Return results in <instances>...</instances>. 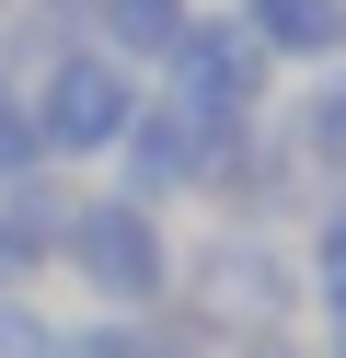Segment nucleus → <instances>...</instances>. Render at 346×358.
<instances>
[{"mask_svg":"<svg viewBox=\"0 0 346 358\" xmlns=\"http://www.w3.org/2000/svg\"><path fill=\"white\" fill-rule=\"evenodd\" d=\"M312 162H300V139L289 127H231L219 139V162H208V185H196V208L208 220H231V231H300V220H312Z\"/></svg>","mask_w":346,"mask_h":358,"instance_id":"nucleus-5","label":"nucleus"},{"mask_svg":"<svg viewBox=\"0 0 346 358\" xmlns=\"http://www.w3.org/2000/svg\"><path fill=\"white\" fill-rule=\"evenodd\" d=\"M0 358H58V312L46 301H0Z\"/></svg>","mask_w":346,"mask_h":358,"instance_id":"nucleus-14","label":"nucleus"},{"mask_svg":"<svg viewBox=\"0 0 346 358\" xmlns=\"http://www.w3.org/2000/svg\"><path fill=\"white\" fill-rule=\"evenodd\" d=\"M231 24H243L289 81H312V70L346 58V0H231Z\"/></svg>","mask_w":346,"mask_h":358,"instance_id":"nucleus-8","label":"nucleus"},{"mask_svg":"<svg viewBox=\"0 0 346 358\" xmlns=\"http://www.w3.org/2000/svg\"><path fill=\"white\" fill-rule=\"evenodd\" d=\"M23 93H35V139H46V162H58V173H104L150 81H138L127 58H104L92 35H69V47L46 58V70L23 81Z\"/></svg>","mask_w":346,"mask_h":358,"instance_id":"nucleus-3","label":"nucleus"},{"mask_svg":"<svg viewBox=\"0 0 346 358\" xmlns=\"http://www.w3.org/2000/svg\"><path fill=\"white\" fill-rule=\"evenodd\" d=\"M173 301L196 312L208 335H277L312 312V289H300V231H231V220H208L196 243L173 255Z\"/></svg>","mask_w":346,"mask_h":358,"instance_id":"nucleus-1","label":"nucleus"},{"mask_svg":"<svg viewBox=\"0 0 346 358\" xmlns=\"http://www.w3.org/2000/svg\"><path fill=\"white\" fill-rule=\"evenodd\" d=\"M150 81L185 104V116H208L219 139H231V127H266V116H277V93H289V70H277V58L254 47L231 12H196V24L173 35V58H161Z\"/></svg>","mask_w":346,"mask_h":358,"instance_id":"nucleus-4","label":"nucleus"},{"mask_svg":"<svg viewBox=\"0 0 346 358\" xmlns=\"http://www.w3.org/2000/svg\"><path fill=\"white\" fill-rule=\"evenodd\" d=\"M300 289H312L323 324H346V185H323L300 220Z\"/></svg>","mask_w":346,"mask_h":358,"instance_id":"nucleus-11","label":"nucleus"},{"mask_svg":"<svg viewBox=\"0 0 346 358\" xmlns=\"http://www.w3.org/2000/svg\"><path fill=\"white\" fill-rule=\"evenodd\" d=\"M23 173H46V139H35V93H23V70H0V185H23Z\"/></svg>","mask_w":346,"mask_h":358,"instance_id":"nucleus-13","label":"nucleus"},{"mask_svg":"<svg viewBox=\"0 0 346 358\" xmlns=\"http://www.w3.org/2000/svg\"><path fill=\"white\" fill-rule=\"evenodd\" d=\"M0 12H12V0H0Z\"/></svg>","mask_w":346,"mask_h":358,"instance_id":"nucleus-18","label":"nucleus"},{"mask_svg":"<svg viewBox=\"0 0 346 358\" xmlns=\"http://www.w3.org/2000/svg\"><path fill=\"white\" fill-rule=\"evenodd\" d=\"M196 12H208V0H81V35H92L104 58H127L138 81H150L161 58H173V35L196 24Z\"/></svg>","mask_w":346,"mask_h":358,"instance_id":"nucleus-9","label":"nucleus"},{"mask_svg":"<svg viewBox=\"0 0 346 358\" xmlns=\"http://www.w3.org/2000/svg\"><path fill=\"white\" fill-rule=\"evenodd\" d=\"M219 358H323V335L312 324H277V335H231Z\"/></svg>","mask_w":346,"mask_h":358,"instance_id":"nucleus-15","label":"nucleus"},{"mask_svg":"<svg viewBox=\"0 0 346 358\" xmlns=\"http://www.w3.org/2000/svg\"><path fill=\"white\" fill-rule=\"evenodd\" d=\"M277 127L300 139L312 185H346V58H335V70H312L300 93H277Z\"/></svg>","mask_w":346,"mask_h":358,"instance_id":"nucleus-10","label":"nucleus"},{"mask_svg":"<svg viewBox=\"0 0 346 358\" xmlns=\"http://www.w3.org/2000/svg\"><path fill=\"white\" fill-rule=\"evenodd\" d=\"M58 358H161V324L150 312H81V324H58Z\"/></svg>","mask_w":346,"mask_h":358,"instance_id":"nucleus-12","label":"nucleus"},{"mask_svg":"<svg viewBox=\"0 0 346 358\" xmlns=\"http://www.w3.org/2000/svg\"><path fill=\"white\" fill-rule=\"evenodd\" d=\"M173 220L138 208V196H115L104 173H81V208H69L58 231V278L81 289V312H161L173 301Z\"/></svg>","mask_w":346,"mask_h":358,"instance_id":"nucleus-2","label":"nucleus"},{"mask_svg":"<svg viewBox=\"0 0 346 358\" xmlns=\"http://www.w3.org/2000/svg\"><path fill=\"white\" fill-rule=\"evenodd\" d=\"M58 12H81V0H58Z\"/></svg>","mask_w":346,"mask_h":358,"instance_id":"nucleus-17","label":"nucleus"},{"mask_svg":"<svg viewBox=\"0 0 346 358\" xmlns=\"http://www.w3.org/2000/svg\"><path fill=\"white\" fill-rule=\"evenodd\" d=\"M69 208H81V173H58V162L23 173V185H0V301H46Z\"/></svg>","mask_w":346,"mask_h":358,"instance_id":"nucleus-7","label":"nucleus"},{"mask_svg":"<svg viewBox=\"0 0 346 358\" xmlns=\"http://www.w3.org/2000/svg\"><path fill=\"white\" fill-rule=\"evenodd\" d=\"M323 358H346V324H323Z\"/></svg>","mask_w":346,"mask_h":358,"instance_id":"nucleus-16","label":"nucleus"},{"mask_svg":"<svg viewBox=\"0 0 346 358\" xmlns=\"http://www.w3.org/2000/svg\"><path fill=\"white\" fill-rule=\"evenodd\" d=\"M208 162H219V127H208V116H185V104L150 81V93H138V116H127V139H115V162H104V185L173 220V208H196Z\"/></svg>","mask_w":346,"mask_h":358,"instance_id":"nucleus-6","label":"nucleus"}]
</instances>
